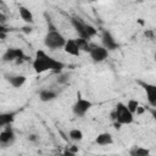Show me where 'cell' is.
Returning a JSON list of instances; mask_svg holds the SVG:
<instances>
[{
    "mask_svg": "<svg viewBox=\"0 0 156 156\" xmlns=\"http://www.w3.org/2000/svg\"><path fill=\"white\" fill-rule=\"evenodd\" d=\"M35 73H44L46 71H52L55 73H61L65 68V63L55 60L50 55H48L44 50H37L33 63H32Z\"/></svg>",
    "mask_w": 156,
    "mask_h": 156,
    "instance_id": "6da1fadb",
    "label": "cell"
},
{
    "mask_svg": "<svg viewBox=\"0 0 156 156\" xmlns=\"http://www.w3.org/2000/svg\"><path fill=\"white\" fill-rule=\"evenodd\" d=\"M111 118L115 121L116 128H121V126H126V124L133 123L134 115L128 110L126 104L117 102L115 108L111 111Z\"/></svg>",
    "mask_w": 156,
    "mask_h": 156,
    "instance_id": "7a4b0ae2",
    "label": "cell"
},
{
    "mask_svg": "<svg viewBox=\"0 0 156 156\" xmlns=\"http://www.w3.org/2000/svg\"><path fill=\"white\" fill-rule=\"evenodd\" d=\"M66 38L56 29H48L45 37H44V45L50 49V50H57V49H63L65 44H66Z\"/></svg>",
    "mask_w": 156,
    "mask_h": 156,
    "instance_id": "3957f363",
    "label": "cell"
},
{
    "mask_svg": "<svg viewBox=\"0 0 156 156\" xmlns=\"http://www.w3.org/2000/svg\"><path fill=\"white\" fill-rule=\"evenodd\" d=\"M93 107V102L88 99H84L80 96V93L77 94V100L72 106V112L77 116V117H83L85 116V113Z\"/></svg>",
    "mask_w": 156,
    "mask_h": 156,
    "instance_id": "277c9868",
    "label": "cell"
},
{
    "mask_svg": "<svg viewBox=\"0 0 156 156\" xmlns=\"http://www.w3.org/2000/svg\"><path fill=\"white\" fill-rule=\"evenodd\" d=\"M28 57L23 54V51L18 48H10L7 49L4 55H2V61L4 62H16V63H22L26 61Z\"/></svg>",
    "mask_w": 156,
    "mask_h": 156,
    "instance_id": "5b68a950",
    "label": "cell"
},
{
    "mask_svg": "<svg viewBox=\"0 0 156 156\" xmlns=\"http://www.w3.org/2000/svg\"><path fill=\"white\" fill-rule=\"evenodd\" d=\"M90 58L94 62H102L107 58L108 56V50L105 49L102 45H96V44H91L90 51H89Z\"/></svg>",
    "mask_w": 156,
    "mask_h": 156,
    "instance_id": "8992f818",
    "label": "cell"
},
{
    "mask_svg": "<svg viewBox=\"0 0 156 156\" xmlns=\"http://www.w3.org/2000/svg\"><path fill=\"white\" fill-rule=\"evenodd\" d=\"M138 84L143 88V90L146 95L147 102L152 107H156V84L146 83V82H143V80H138Z\"/></svg>",
    "mask_w": 156,
    "mask_h": 156,
    "instance_id": "52a82bcc",
    "label": "cell"
},
{
    "mask_svg": "<svg viewBox=\"0 0 156 156\" xmlns=\"http://www.w3.org/2000/svg\"><path fill=\"white\" fill-rule=\"evenodd\" d=\"M71 24L73 26V28L77 32V34H78L79 38L85 39V40H89V37H88V33H87V26H88V23H85L79 17H72L71 18Z\"/></svg>",
    "mask_w": 156,
    "mask_h": 156,
    "instance_id": "ba28073f",
    "label": "cell"
},
{
    "mask_svg": "<svg viewBox=\"0 0 156 156\" xmlns=\"http://www.w3.org/2000/svg\"><path fill=\"white\" fill-rule=\"evenodd\" d=\"M15 139H16V134L11 128V126L2 128V130L0 132V144L2 147L10 146L15 141Z\"/></svg>",
    "mask_w": 156,
    "mask_h": 156,
    "instance_id": "9c48e42d",
    "label": "cell"
},
{
    "mask_svg": "<svg viewBox=\"0 0 156 156\" xmlns=\"http://www.w3.org/2000/svg\"><path fill=\"white\" fill-rule=\"evenodd\" d=\"M101 43H102V46L105 49H107L108 51H112V50H116L118 48V44L116 41V39L113 38V35L107 30V29H104L102 30V34H101Z\"/></svg>",
    "mask_w": 156,
    "mask_h": 156,
    "instance_id": "30bf717a",
    "label": "cell"
},
{
    "mask_svg": "<svg viewBox=\"0 0 156 156\" xmlns=\"http://www.w3.org/2000/svg\"><path fill=\"white\" fill-rule=\"evenodd\" d=\"M63 50L66 54H68L71 56H79L80 55V50H79V46H78L76 39H67L66 44L63 46Z\"/></svg>",
    "mask_w": 156,
    "mask_h": 156,
    "instance_id": "8fae6325",
    "label": "cell"
},
{
    "mask_svg": "<svg viewBox=\"0 0 156 156\" xmlns=\"http://www.w3.org/2000/svg\"><path fill=\"white\" fill-rule=\"evenodd\" d=\"M16 115H17V112H16V111L2 112V113L0 115V127H1V128H5V127L11 126V123L15 121Z\"/></svg>",
    "mask_w": 156,
    "mask_h": 156,
    "instance_id": "7c38bea8",
    "label": "cell"
},
{
    "mask_svg": "<svg viewBox=\"0 0 156 156\" xmlns=\"http://www.w3.org/2000/svg\"><path fill=\"white\" fill-rule=\"evenodd\" d=\"M57 98V91L52 90V89H41L39 91V99L40 101L43 102H49V101H52Z\"/></svg>",
    "mask_w": 156,
    "mask_h": 156,
    "instance_id": "4fadbf2b",
    "label": "cell"
},
{
    "mask_svg": "<svg viewBox=\"0 0 156 156\" xmlns=\"http://www.w3.org/2000/svg\"><path fill=\"white\" fill-rule=\"evenodd\" d=\"M18 13H20L21 18H22L26 23H28V24L34 23V16H33V12H32L28 7L21 5V6L18 7Z\"/></svg>",
    "mask_w": 156,
    "mask_h": 156,
    "instance_id": "5bb4252c",
    "label": "cell"
},
{
    "mask_svg": "<svg viewBox=\"0 0 156 156\" xmlns=\"http://www.w3.org/2000/svg\"><path fill=\"white\" fill-rule=\"evenodd\" d=\"M95 143L98 145H101V146H106V145H111L113 143V136L112 134L107 133V132H104V133H100L96 138H95Z\"/></svg>",
    "mask_w": 156,
    "mask_h": 156,
    "instance_id": "9a60e30c",
    "label": "cell"
},
{
    "mask_svg": "<svg viewBox=\"0 0 156 156\" xmlns=\"http://www.w3.org/2000/svg\"><path fill=\"white\" fill-rule=\"evenodd\" d=\"M7 80H9V83H10L13 88H21V87L26 83L27 78H26V76L16 74V76H10V77L7 78Z\"/></svg>",
    "mask_w": 156,
    "mask_h": 156,
    "instance_id": "2e32d148",
    "label": "cell"
},
{
    "mask_svg": "<svg viewBox=\"0 0 156 156\" xmlns=\"http://www.w3.org/2000/svg\"><path fill=\"white\" fill-rule=\"evenodd\" d=\"M129 156H150V150L143 146H133L129 150Z\"/></svg>",
    "mask_w": 156,
    "mask_h": 156,
    "instance_id": "e0dca14e",
    "label": "cell"
},
{
    "mask_svg": "<svg viewBox=\"0 0 156 156\" xmlns=\"http://www.w3.org/2000/svg\"><path fill=\"white\" fill-rule=\"evenodd\" d=\"M68 136L73 141H80V140H83V132L78 128H73L68 132Z\"/></svg>",
    "mask_w": 156,
    "mask_h": 156,
    "instance_id": "ac0fdd59",
    "label": "cell"
},
{
    "mask_svg": "<svg viewBox=\"0 0 156 156\" xmlns=\"http://www.w3.org/2000/svg\"><path fill=\"white\" fill-rule=\"evenodd\" d=\"M77 40V44L79 46V50L80 52L84 51V52H89L90 51V48H91V43H89V40H85V39H82V38H78L76 39Z\"/></svg>",
    "mask_w": 156,
    "mask_h": 156,
    "instance_id": "d6986e66",
    "label": "cell"
},
{
    "mask_svg": "<svg viewBox=\"0 0 156 156\" xmlns=\"http://www.w3.org/2000/svg\"><path fill=\"white\" fill-rule=\"evenodd\" d=\"M127 107H128V110L133 113V115H135L136 113V111H138V108H139V101L138 100H135V99H129L128 101H127Z\"/></svg>",
    "mask_w": 156,
    "mask_h": 156,
    "instance_id": "ffe728a7",
    "label": "cell"
},
{
    "mask_svg": "<svg viewBox=\"0 0 156 156\" xmlns=\"http://www.w3.org/2000/svg\"><path fill=\"white\" fill-rule=\"evenodd\" d=\"M144 34H145V37L149 38V39H154V38H155V34H154V32H152L151 29H146V30L144 32Z\"/></svg>",
    "mask_w": 156,
    "mask_h": 156,
    "instance_id": "44dd1931",
    "label": "cell"
},
{
    "mask_svg": "<svg viewBox=\"0 0 156 156\" xmlns=\"http://www.w3.org/2000/svg\"><path fill=\"white\" fill-rule=\"evenodd\" d=\"M28 140L32 141V143H37V141H39V136L37 134H29L28 135Z\"/></svg>",
    "mask_w": 156,
    "mask_h": 156,
    "instance_id": "7402d4cb",
    "label": "cell"
},
{
    "mask_svg": "<svg viewBox=\"0 0 156 156\" xmlns=\"http://www.w3.org/2000/svg\"><path fill=\"white\" fill-rule=\"evenodd\" d=\"M67 150H69V151H71V152H73V154H77V152L79 151L78 146H76V145H69V146L67 147Z\"/></svg>",
    "mask_w": 156,
    "mask_h": 156,
    "instance_id": "603a6c76",
    "label": "cell"
},
{
    "mask_svg": "<svg viewBox=\"0 0 156 156\" xmlns=\"http://www.w3.org/2000/svg\"><path fill=\"white\" fill-rule=\"evenodd\" d=\"M67 80H68V78H67L66 74H61L60 78H57V82H58V83H66Z\"/></svg>",
    "mask_w": 156,
    "mask_h": 156,
    "instance_id": "cb8c5ba5",
    "label": "cell"
},
{
    "mask_svg": "<svg viewBox=\"0 0 156 156\" xmlns=\"http://www.w3.org/2000/svg\"><path fill=\"white\" fill-rule=\"evenodd\" d=\"M149 112L151 113V116H152L154 121L156 122V107H150V108H149Z\"/></svg>",
    "mask_w": 156,
    "mask_h": 156,
    "instance_id": "d4e9b609",
    "label": "cell"
},
{
    "mask_svg": "<svg viewBox=\"0 0 156 156\" xmlns=\"http://www.w3.org/2000/svg\"><path fill=\"white\" fill-rule=\"evenodd\" d=\"M61 156H76V154H73V152H71L69 150H66Z\"/></svg>",
    "mask_w": 156,
    "mask_h": 156,
    "instance_id": "484cf974",
    "label": "cell"
},
{
    "mask_svg": "<svg viewBox=\"0 0 156 156\" xmlns=\"http://www.w3.org/2000/svg\"><path fill=\"white\" fill-rule=\"evenodd\" d=\"M22 29H23V32H24V33H30V32H32V27H30V26H27V27H23Z\"/></svg>",
    "mask_w": 156,
    "mask_h": 156,
    "instance_id": "4316f807",
    "label": "cell"
},
{
    "mask_svg": "<svg viewBox=\"0 0 156 156\" xmlns=\"http://www.w3.org/2000/svg\"><path fill=\"white\" fill-rule=\"evenodd\" d=\"M154 58H155V62H156V52H155V56H154Z\"/></svg>",
    "mask_w": 156,
    "mask_h": 156,
    "instance_id": "83f0119b",
    "label": "cell"
},
{
    "mask_svg": "<svg viewBox=\"0 0 156 156\" xmlns=\"http://www.w3.org/2000/svg\"><path fill=\"white\" fill-rule=\"evenodd\" d=\"M104 156H106V155H104Z\"/></svg>",
    "mask_w": 156,
    "mask_h": 156,
    "instance_id": "f1b7e54d",
    "label": "cell"
}]
</instances>
